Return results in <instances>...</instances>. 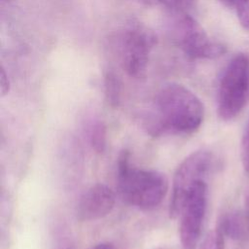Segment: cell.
<instances>
[{"mask_svg":"<svg viewBox=\"0 0 249 249\" xmlns=\"http://www.w3.org/2000/svg\"><path fill=\"white\" fill-rule=\"evenodd\" d=\"M204 119L200 99L188 88L177 83L164 85L155 98V115L146 121L145 128L153 136L165 133L191 134Z\"/></svg>","mask_w":249,"mask_h":249,"instance_id":"1","label":"cell"},{"mask_svg":"<svg viewBox=\"0 0 249 249\" xmlns=\"http://www.w3.org/2000/svg\"><path fill=\"white\" fill-rule=\"evenodd\" d=\"M130 154L122 151L118 158L117 188L121 198L127 204L143 210L153 209L168 191L167 177L153 169L137 168L130 163Z\"/></svg>","mask_w":249,"mask_h":249,"instance_id":"2","label":"cell"},{"mask_svg":"<svg viewBox=\"0 0 249 249\" xmlns=\"http://www.w3.org/2000/svg\"><path fill=\"white\" fill-rule=\"evenodd\" d=\"M157 36L146 25L130 22L118 29L110 39V47L119 66L131 78L145 77Z\"/></svg>","mask_w":249,"mask_h":249,"instance_id":"3","label":"cell"},{"mask_svg":"<svg viewBox=\"0 0 249 249\" xmlns=\"http://www.w3.org/2000/svg\"><path fill=\"white\" fill-rule=\"evenodd\" d=\"M249 100V57L235 54L225 67L218 84L217 113L221 120L237 117Z\"/></svg>","mask_w":249,"mask_h":249,"instance_id":"4","label":"cell"},{"mask_svg":"<svg viewBox=\"0 0 249 249\" xmlns=\"http://www.w3.org/2000/svg\"><path fill=\"white\" fill-rule=\"evenodd\" d=\"M177 14L171 23V37L188 57L212 59L225 53L226 47L212 40L194 18L186 13Z\"/></svg>","mask_w":249,"mask_h":249,"instance_id":"5","label":"cell"},{"mask_svg":"<svg viewBox=\"0 0 249 249\" xmlns=\"http://www.w3.org/2000/svg\"><path fill=\"white\" fill-rule=\"evenodd\" d=\"M214 163V157L207 150H198L190 154L178 165L172 182V195L169 203V218L179 217L184 202L192 188L205 180Z\"/></svg>","mask_w":249,"mask_h":249,"instance_id":"6","label":"cell"},{"mask_svg":"<svg viewBox=\"0 0 249 249\" xmlns=\"http://www.w3.org/2000/svg\"><path fill=\"white\" fill-rule=\"evenodd\" d=\"M207 207V184L197 182L190 191L180 213L179 235L183 249H197Z\"/></svg>","mask_w":249,"mask_h":249,"instance_id":"7","label":"cell"},{"mask_svg":"<svg viewBox=\"0 0 249 249\" xmlns=\"http://www.w3.org/2000/svg\"><path fill=\"white\" fill-rule=\"evenodd\" d=\"M115 200L113 190L105 184L97 183L81 196L76 208L77 219L81 222L99 220L113 210Z\"/></svg>","mask_w":249,"mask_h":249,"instance_id":"8","label":"cell"},{"mask_svg":"<svg viewBox=\"0 0 249 249\" xmlns=\"http://www.w3.org/2000/svg\"><path fill=\"white\" fill-rule=\"evenodd\" d=\"M218 230L224 236L240 240L245 236V219L238 211L228 212L222 216Z\"/></svg>","mask_w":249,"mask_h":249,"instance_id":"9","label":"cell"},{"mask_svg":"<svg viewBox=\"0 0 249 249\" xmlns=\"http://www.w3.org/2000/svg\"><path fill=\"white\" fill-rule=\"evenodd\" d=\"M86 131L91 148L96 153H103L107 146V128L100 119H91L86 125Z\"/></svg>","mask_w":249,"mask_h":249,"instance_id":"10","label":"cell"},{"mask_svg":"<svg viewBox=\"0 0 249 249\" xmlns=\"http://www.w3.org/2000/svg\"><path fill=\"white\" fill-rule=\"evenodd\" d=\"M104 89L107 102L116 107L121 99V83L118 77L113 72H108L104 78Z\"/></svg>","mask_w":249,"mask_h":249,"instance_id":"11","label":"cell"},{"mask_svg":"<svg viewBox=\"0 0 249 249\" xmlns=\"http://www.w3.org/2000/svg\"><path fill=\"white\" fill-rule=\"evenodd\" d=\"M225 236L219 230L210 231L197 249H225Z\"/></svg>","mask_w":249,"mask_h":249,"instance_id":"12","label":"cell"},{"mask_svg":"<svg viewBox=\"0 0 249 249\" xmlns=\"http://www.w3.org/2000/svg\"><path fill=\"white\" fill-rule=\"evenodd\" d=\"M149 1L160 4L171 10L174 13H185L195 3V0H149Z\"/></svg>","mask_w":249,"mask_h":249,"instance_id":"13","label":"cell"},{"mask_svg":"<svg viewBox=\"0 0 249 249\" xmlns=\"http://www.w3.org/2000/svg\"><path fill=\"white\" fill-rule=\"evenodd\" d=\"M53 240V249H75L72 238L64 229L56 231Z\"/></svg>","mask_w":249,"mask_h":249,"instance_id":"14","label":"cell"},{"mask_svg":"<svg viewBox=\"0 0 249 249\" xmlns=\"http://www.w3.org/2000/svg\"><path fill=\"white\" fill-rule=\"evenodd\" d=\"M241 161L243 167L249 173V118L245 124L241 139Z\"/></svg>","mask_w":249,"mask_h":249,"instance_id":"15","label":"cell"},{"mask_svg":"<svg viewBox=\"0 0 249 249\" xmlns=\"http://www.w3.org/2000/svg\"><path fill=\"white\" fill-rule=\"evenodd\" d=\"M235 8L241 26L249 30V0H239Z\"/></svg>","mask_w":249,"mask_h":249,"instance_id":"16","label":"cell"},{"mask_svg":"<svg viewBox=\"0 0 249 249\" xmlns=\"http://www.w3.org/2000/svg\"><path fill=\"white\" fill-rule=\"evenodd\" d=\"M10 91V81L8 78V75L3 67H1V72H0V92L1 96L4 97L7 95Z\"/></svg>","mask_w":249,"mask_h":249,"instance_id":"17","label":"cell"},{"mask_svg":"<svg viewBox=\"0 0 249 249\" xmlns=\"http://www.w3.org/2000/svg\"><path fill=\"white\" fill-rule=\"evenodd\" d=\"M90 249H114V245L110 242H101L94 245Z\"/></svg>","mask_w":249,"mask_h":249,"instance_id":"18","label":"cell"},{"mask_svg":"<svg viewBox=\"0 0 249 249\" xmlns=\"http://www.w3.org/2000/svg\"><path fill=\"white\" fill-rule=\"evenodd\" d=\"M223 5L227 7H236L239 0H219Z\"/></svg>","mask_w":249,"mask_h":249,"instance_id":"19","label":"cell"}]
</instances>
